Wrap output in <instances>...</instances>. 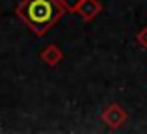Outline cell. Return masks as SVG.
<instances>
[{"label":"cell","mask_w":147,"mask_h":134,"mask_svg":"<svg viewBox=\"0 0 147 134\" xmlns=\"http://www.w3.org/2000/svg\"><path fill=\"white\" fill-rule=\"evenodd\" d=\"M21 13L37 34H43L56 22L61 9L56 0H26L21 7Z\"/></svg>","instance_id":"obj_1"},{"label":"cell","mask_w":147,"mask_h":134,"mask_svg":"<svg viewBox=\"0 0 147 134\" xmlns=\"http://www.w3.org/2000/svg\"><path fill=\"white\" fill-rule=\"evenodd\" d=\"M104 117L108 119V123H110L112 127H117L119 123H123V119H125V114H123L121 110L117 108V104H114L106 114H104Z\"/></svg>","instance_id":"obj_2"},{"label":"cell","mask_w":147,"mask_h":134,"mask_svg":"<svg viewBox=\"0 0 147 134\" xmlns=\"http://www.w3.org/2000/svg\"><path fill=\"white\" fill-rule=\"evenodd\" d=\"M138 43H140L144 48H147V26L142 30L140 34H138Z\"/></svg>","instance_id":"obj_3"}]
</instances>
